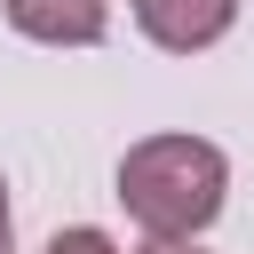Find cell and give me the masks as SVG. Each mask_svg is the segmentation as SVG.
Instances as JSON below:
<instances>
[{"instance_id": "1", "label": "cell", "mask_w": 254, "mask_h": 254, "mask_svg": "<svg viewBox=\"0 0 254 254\" xmlns=\"http://www.w3.org/2000/svg\"><path fill=\"white\" fill-rule=\"evenodd\" d=\"M230 198V159L206 135H143L119 159V206L143 238H198Z\"/></svg>"}, {"instance_id": "2", "label": "cell", "mask_w": 254, "mask_h": 254, "mask_svg": "<svg viewBox=\"0 0 254 254\" xmlns=\"http://www.w3.org/2000/svg\"><path fill=\"white\" fill-rule=\"evenodd\" d=\"M135 24L167 56H198L238 24V0H135Z\"/></svg>"}, {"instance_id": "3", "label": "cell", "mask_w": 254, "mask_h": 254, "mask_svg": "<svg viewBox=\"0 0 254 254\" xmlns=\"http://www.w3.org/2000/svg\"><path fill=\"white\" fill-rule=\"evenodd\" d=\"M8 24L40 48H95L111 24V0H0Z\"/></svg>"}, {"instance_id": "4", "label": "cell", "mask_w": 254, "mask_h": 254, "mask_svg": "<svg viewBox=\"0 0 254 254\" xmlns=\"http://www.w3.org/2000/svg\"><path fill=\"white\" fill-rule=\"evenodd\" d=\"M48 254H119V238H111V230H95V222H71V230H56V238H48Z\"/></svg>"}, {"instance_id": "5", "label": "cell", "mask_w": 254, "mask_h": 254, "mask_svg": "<svg viewBox=\"0 0 254 254\" xmlns=\"http://www.w3.org/2000/svg\"><path fill=\"white\" fill-rule=\"evenodd\" d=\"M16 246V214H8V183H0V254Z\"/></svg>"}, {"instance_id": "6", "label": "cell", "mask_w": 254, "mask_h": 254, "mask_svg": "<svg viewBox=\"0 0 254 254\" xmlns=\"http://www.w3.org/2000/svg\"><path fill=\"white\" fill-rule=\"evenodd\" d=\"M143 254H198V238H151Z\"/></svg>"}]
</instances>
